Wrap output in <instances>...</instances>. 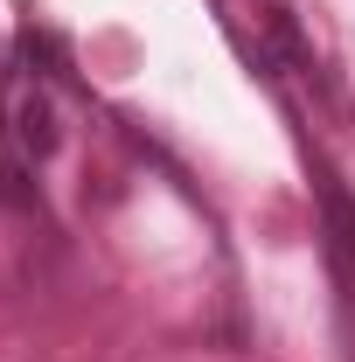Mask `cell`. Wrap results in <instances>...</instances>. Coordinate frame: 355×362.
I'll use <instances>...</instances> for the list:
<instances>
[{
	"label": "cell",
	"mask_w": 355,
	"mask_h": 362,
	"mask_svg": "<svg viewBox=\"0 0 355 362\" xmlns=\"http://www.w3.org/2000/svg\"><path fill=\"white\" fill-rule=\"evenodd\" d=\"M14 119H21V146H28V153H49V146H56V119H49L42 98H21Z\"/></svg>",
	"instance_id": "cell-1"
},
{
	"label": "cell",
	"mask_w": 355,
	"mask_h": 362,
	"mask_svg": "<svg viewBox=\"0 0 355 362\" xmlns=\"http://www.w3.org/2000/svg\"><path fill=\"white\" fill-rule=\"evenodd\" d=\"M0 202H28V175H21V160H7V153H0Z\"/></svg>",
	"instance_id": "cell-2"
}]
</instances>
